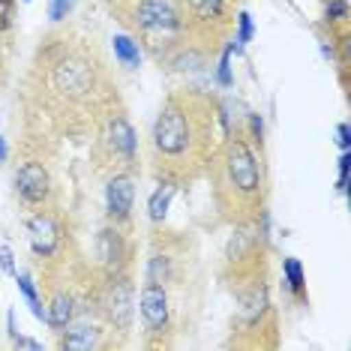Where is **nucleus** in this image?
<instances>
[{"instance_id":"aec40b11","label":"nucleus","mask_w":351,"mask_h":351,"mask_svg":"<svg viewBox=\"0 0 351 351\" xmlns=\"http://www.w3.org/2000/svg\"><path fill=\"white\" fill-rule=\"evenodd\" d=\"M186 6L198 21H217L226 12V0H186Z\"/></svg>"},{"instance_id":"f03ea898","label":"nucleus","mask_w":351,"mask_h":351,"mask_svg":"<svg viewBox=\"0 0 351 351\" xmlns=\"http://www.w3.org/2000/svg\"><path fill=\"white\" fill-rule=\"evenodd\" d=\"M195 141V117L183 102L169 99L154 123V147L165 159H180L193 150Z\"/></svg>"},{"instance_id":"ddd939ff","label":"nucleus","mask_w":351,"mask_h":351,"mask_svg":"<svg viewBox=\"0 0 351 351\" xmlns=\"http://www.w3.org/2000/svg\"><path fill=\"white\" fill-rule=\"evenodd\" d=\"M174 193H178V183H174V180H159V186L154 189V195H150V202H147L150 222H162L165 217H169V207H171Z\"/></svg>"},{"instance_id":"393cba45","label":"nucleus","mask_w":351,"mask_h":351,"mask_svg":"<svg viewBox=\"0 0 351 351\" xmlns=\"http://www.w3.org/2000/svg\"><path fill=\"white\" fill-rule=\"evenodd\" d=\"M73 6H75V0H51V6H49L51 21H63L69 12H73Z\"/></svg>"},{"instance_id":"a878e982","label":"nucleus","mask_w":351,"mask_h":351,"mask_svg":"<svg viewBox=\"0 0 351 351\" xmlns=\"http://www.w3.org/2000/svg\"><path fill=\"white\" fill-rule=\"evenodd\" d=\"M0 270L15 276V261H12V250H10V246H0Z\"/></svg>"},{"instance_id":"473e14b6","label":"nucleus","mask_w":351,"mask_h":351,"mask_svg":"<svg viewBox=\"0 0 351 351\" xmlns=\"http://www.w3.org/2000/svg\"><path fill=\"white\" fill-rule=\"evenodd\" d=\"M108 3H111V0H108Z\"/></svg>"},{"instance_id":"423d86ee","label":"nucleus","mask_w":351,"mask_h":351,"mask_svg":"<svg viewBox=\"0 0 351 351\" xmlns=\"http://www.w3.org/2000/svg\"><path fill=\"white\" fill-rule=\"evenodd\" d=\"M135 25L147 34H178L183 21L169 0H141L135 6Z\"/></svg>"},{"instance_id":"c756f323","label":"nucleus","mask_w":351,"mask_h":351,"mask_svg":"<svg viewBox=\"0 0 351 351\" xmlns=\"http://www.w3.org/2000/svg\"><path fill=\"white\" fill-rule=\"evenodd\" d=\"M12 342H15V348H34V351H39V348H43V342H36V339H27V337H19V333H15V337H12Z\"/></svg>"},{"instance_id":"6e6552de","label":"nucleus","mask_w":351,"mask_h":351,"mask_svg":"<svg viewBox=\"0 0 351 351\" xmlns=\"http://www.w3.org/2000/svg\"><path fill=\"white\" fill-rule=\"evenodd\" d=\"M132 204H135V180L126 171L114 174V178L106 183V213H108V219L126 222L130 213H132Z\"/></svg>"},{"instance_id":"2f4dec72","label":"nucleus","mask_w":351,"mask_h":351,"mask_svg":"<svg viewBox=\"0 0 351 351\" xmlns=\"http://www.w3.org/2000/svg\"><path fill=\"white\" fill-rule=\"evenodd\" d=\"M25 3H30V0H25Z\"/></svg>"},{"instance_id":"a211bd4d","label":"nucleus","mask_w":351,"mask_h":351,"mask_svg":"<svg viewBox=\"0 0 351 351\" xmlns=\"http://www.w3.org/2000/svg\"><path fill=\"white\" fill-rule=\"evenodd\" d=\"M282 276H285V285L294 298H306V270L298 258H282Z\"/></svg>"},{"instance_id":"f3484780","label":"nucleus","mask_w":351,"mask_h":351,"mask_svg":"<svg viewBox=\"0 0 351 351\" xmlns=\"http://www.w3.org/2000/svg\"><path fill=\"white\" fill-rule=\"evenodd\" d=\"M15 282H19V291H21V298L27 300V306H30V313H34L36 318H43V322H49V313H45V306H43V300H39V291H36V285H34V279H30L27 270H15Z\"/></svg>"},{"instance_id":"7c9ffc66","label":"nucleus","mask_w":351,"mask_h":351,"mask_svg":"<svg viewBox=\"0 0 351 351\" xmlns=\"http://www.w3.org/2000/svg\"><path fill=\"white\" fill-rule=\"evenodd\" d=\"M6 156H10V147H6V138L0 135V165L6 162Z\"/></svg>"},{"instance_id":"4be33fe9","label":"nucleus","mask_w":351,"mask_h":351,"mask_svg":"<svg viewBox=\"0 0 351 351\" xmlns=\"http://www.w3.org/2000/svg\"><path fill=\"white\" fill-rule=\"evenodd\" d=\"M231 54H234V49H228L222 51V58H219V66H217V82L219 87H231L234 84V73H231Z\"/></svg>"},{"instance_id":"9b49d317","label":"nucleus","mask_w":351,"mask_h":351,"mask_svg":"<svg viewBox=\"0 0 351 351\" xmlns=\"http://www.w3.org/2000/svg\"><path fill=\"white\" fill-rule=\"evenodd\" d=\"M270 309V298H267V285L265 282H250L246 289L237 291V313H241V322L243 324H261V318L267 315Z\"/></svg>"},{"instance_id":"cd10ccee","label":"nucleus","mask_w":351,"mask_h":351,"mask_svg":"<svg viewBox=\"0 0 351 351\" xmlns=\"http://www.w3.org/2000/svg\"><path fill=\"white\" fill-rule=\"evenodd\" d=\"M250 130L255 135V141L261 145V138H265V121H261V114H250Z\"/></svg>"},{"instance_id":"2eb2a0df","label":"nucleus","mask_w":351,"mask_h":351,"mask_svg":"<svg viewBox=\"0 0 351 351\" xmlns=\"http://www.w3.org/2000/svg\"><path fill=\"white\" fill-rule=\"evenodd\" d=\"M93 346H99V330L87 324L66 327V337L60 339V348H66V351H87Z\"/></svg>"},{"instance_id":"0eeeda50","label":"nucleus","mask_w":351,"mask_h":351,"mask_svg":"<svg viewBox=\"0 0 351 351\" xmlns=\"http://www.w3.org/2000/svg\"><path fill=\"white\" fill-rule=\"evenodd\" d=\"M138 309H141V322H145L147 333H165L169 330V291L165 285L145 282V289L138 294Z\"/></svg>"},{"instance_id":"1a4fd4ad","label":"nucleus","mask_w":351,"mask_h":351,"mask_svg":"<svg viewBox=\"0 0 351 351\" xmlns=\"http://www.w3.org/2000/svg\"><path fill=\"white\" fill-rule=\"evenodd\" d=\"M106 145L108 150L114 154V159H123L126 165L135 162V156H138V135H135L132 123L126 121L123 114H114L106 126Z\"/></svg>"},{"instance_id":"4468645a","label":"nucleus","mask_w":351,"mask_h":351,"mask_svg":"<svg viewBox=\"0 0 351 351\" xmlns=\"http://www.w3.org/2000/svg\"><path fill=\"white\" fill-rule=\"evenodd\" d=\"M49 324L54 327V330H63V327H69L73 324V318H75V300L69 298V294H54V300L49 303Z\"/></svg>"},{"instance_id":"f8f14e48","label":"nucleus","mask_w":351,"mask_h":351,"mask_svg":"<svg viewBox=\"0 0 351 351\" xmlns=\"http://www.w3.org/2000/svg\"><path fill=\"white\" fill-rule=\"evenodd\" d=\"M97 258H99V265L106 267L108 274L121 270L123 258H126V241H123L121 231H117V222L114 226L99 228V234H97Z\"/></svg>"},{"instance_id":"412c9836","label":"nucleus","mask_w":351,"mask_h":351,"mask_svg":"<svg viewBox=\"0 0 351 351\" xmlns=\"http://www.w3.org/2000/svg\"><path fill=\"white\" fill-rule=\"evenodd\" d=\"M252 36H255V27H252V15L250 12H237V34H234V43H231V49L234 51H243L246 45L252 43Z\"/></svg>"},{"instance_id":"6ab92c4d","label":"nucleus","mask_w":351,"mask_h":351,"mask_svg":"<svg viewBox=\"0 0 351 351\" xmlns=\"http://www.w3.org/2000/svg\"><path fill=\"white\" fill-rule=\"evenodd\" d=\"M171 276H174V265H171V258L169 255H150V261H147V282H154V285H165V282H171Z\"/></svg>"},{"instance_id":"9d476101","label":"nucleus","mask_w":351,"mask_h":351,"mask_svg":"<svg viewBox=\"0 0 351 351\" xmlns=\"http://www.w3.org/2000/svg\"><path fill=\"white\" fill-rule=\"evenodd\" d=\"M27 237H30V250L39 258H51L60 250V226L49 213H36V217L27 219Z\"/></svg>"},{"instance_id":"39448f33","label":"nucleus","mask_w":351,"mask_h":351,"mask_svg":"<svg viewBox=\"0 0 351 351\" xmlns=\"http://www.w3.org/2000/svg\"><path fill=\"white\" fill-rule=\"evenodd\" d=\"M51 174L43 162H25L19 171H15V193L25 204H45L51 198Z\"/></svg>"},{"instance_id":"f257e3e1","label":"nucleus","mask_w":351,"mask_h":351,"mask_svg":"<svg viewBox=\"0 0 351 351\" xmlns=\"http://www.w3.org/2000/svg\"><path fill=\"white\" fill-rule=\"evenodd\" d=\"M222 171H226V186L241 202H255L265 189V171L250 147V141L241 135H228L226 150H222Z\"/></svg>"},{"instance_id":"bb28decb","label":"nucleus","mask_w":351,"mask_h":351,"mask_svg":"<svg viewBox=\"0 0 351 351\" xmlns=\"http://www.w3.org/2000/svg\"><path fill=\"white\" fill-rule=\"evenodd\" d=\"M12 21V0H0V30H6Z\"/></svg>"},{"instance_id":"b1692460","label":"nucleus","mask_w":351,"mask_h":351,"mask_svg":"<svg viewBox=\"0 0 351 351\" xmlns=\"http://www.w3.org/2000/svg\"><path fill=\"white\" fill-rule=\"evenodd\" d=\"M348 183H351V150H342L339 156V193L348 195Z\"/></svg>"},{"instance_id":"dca6fc26","label":"nucleus","mask_w":351,"mask_h":351,"mask_svg":"<svg viewBox=\"0 0 351 351\" xmlns=\"http://www.w3.org/2000/svg\"><path fill=\"white\" fill-rule=\"evenodd\" d=\"M111 45H114V58L121 60L126 69H138V66H141V49H138V43H135L132 36L114 34Z\"/></svg>"},{"instance_id":"7ed1b4c3","label":"nucleus","mask_w":351,"mask_h":351,"mask_svg":"<svg viewBox=\"0 0 351 351\" xmlns=\"http://www.w3.org/2000/svg\"><path fill=\"white\" fill-rule=\"evenodd\" d=\"M102 313H106L108 324L114 327V330L126 333L132 327V318H135V289H132L130 276L117 274V270L108 276L106 294H102Z\"/></svg>"},{"instance_id":"c85d7f7f","label":"nucleus","mask_w":351,"mask_h":351,"mask_svg":"<svg viewBox=\"0 0 351 351\" xmlns=\"http://www.w3.org/2000/svg\"><path fill=\"white\" fill-rule=\"evenodd\" d=\"M337 141H339L342 150H351V130H348V123H339L337 126Z\"/></svg>"},{"instance_id":"20e7f679","label":"nucleus","mask_w":351,"mask_h":351,"mask_svg":"<svg viewBox=\"0 0 351 351\" xmlns=\"http://www.w3.org/2000/svg\"><path fill=\"white\" fill-rule=\"evenodd\" d=\"M51 82L60 93H66L69 99H84L87 93H93L97 84V73H93V63L82 58V54H69V58L58 60L51 73Z\"/></svg>"},{"instance_id":"5701e85b","label":"nucleus","mask_w":351,"mask_h":351,"mask_svg":"<svg viewBox=\"0 0 351 351\" xmlns=\"http://www.w3.org/2000/svg\"><path fill=\"white\" fill-rule=\"evenodd\" d=\"M348 19V0H330L324 6V21L327 25H337V21H346Z\"/></svg>"}]
</instances>
